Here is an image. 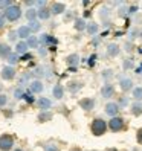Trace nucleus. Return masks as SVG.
Masks as SVG:
<instances>
[{
    "mask_svg": "<svg viewBox=\"0 0 142 151\" xmlns=\"http://www.w3.org/2000/svg\"><path fill=\"white\" fill-rule=\"evenodd\" d=\"M109 130V124L105 122L102 118H95L90 124V131L93 136H102Z\"/></svg>",
    "mask_w": 142,
    "mask_h": 151,
    "instance_id": "f257e3e1",
    "label": "nucleus"
},
{
    "mask_svg": "<svg viewBox=\"0 0 142 151\" xmlns=\"http://www.w3.org/2000/svg\"><path fill=\"white\" fill-rule=\"evenodd\" d=\"M3 15H5V19L8 22H11V23L20 20V17H22V8H20V5H15L14 3L12 6H9L8 9L3 11Z\"/></svg>",
    "mask_w": 142,
    "mask_h": 151,
    "instance_id": "f03ea898",
    "label": "nucleus"
},
{
    "mask_svg": "<svg viewBox=\"0 0 142 151\" xmlns=\"http://www.w3.org/2000/svg\"><path fill=\"white\" fill-rule=\"evenodd\" d=\"M107 124H109V130L112 133H121V131L125 130V119H124L122 116L110 118V121Z\"/></svg>",
    "mask_w": 142,
    "mask_h": 151,
    "instance_id": "7ed1b4c3",
    "label": "nucleus"
},
{
    "mask_svg": "<svg viewBox=\"0 0 142 151\" xmlns=\"http://www.w3.org/2000/svg\"><path fill=\"white\" fill-rule=\"evenodd\" d=\"M14 148V137L11 134H5L0 136V151H12Z\"/></svg>",
    "mask_w": 142,
    "mask_h": 151,
    "instance_id": "20e7f679",
    "label": "nucleus"
},
{
    "mask_svg": "<svg viewBox=\"0 0 142 151\" xmlns=\"http://www.w3.org/2000/svg\"><path fill=\"white\" fill-rule=\"evenodd\" d=\"M38 40H40V44H43L44 47H54L58 44V40L50 34H41V37Z\"/></svg>",
    "mask_w": 142,
    "mask_h": 151,
    "instance_id": "39448f33",
    "label": "nucleus"
},
{
    "mask_svg": "<svg viewBox=\"0 0 142 151\" xmlns=\"http://www.w3.org/2000/svg\"><path fill=\"white\" fill-rule=\"evenodd\" d=\"M0 75H2V78L5 79V81H12V79L15 78V75H17V70L12 66H3Z\"/></svg>",
    "mask_w": 142,
    "mask_h": 151,
    "instance_id": "423d86ee",
    "label": "nucleus"
},
{
    "mask_svg": "<svg viewBox=\"0 0 142 151\" xmlns=\"http://www.w3.org/2000/svg\"><path fill=\"white\" fill-rule=\"evenodd\" d=\"M119 88L122 92H130L135 88V86H133V79L128 78V76H119Z\"/></svg>",
    "mask_w": 142,
    "mask_h": 151,
    "instance_id": "0eeeda50",
    "label": "nucleus"
},
{
    "mask_svg": "<svg viewBox=\"0 0 142 151\" xmlns=\"http://www.w3.org/2000/svg\"><path fill=\"white\" fill-rule=\"evenodd\" d=\"M78 105H79V107H81L84 111H90V110L95 109L96 101L93 99V98H83V99L78 101Z\"/></svg>",
    "mask_w": 142,
    "mask_h": 151,
    "instance_id": "6e6552de",
    "label": "nucleus"
},
{
    "mask_svg": "<svg viewBox=\"0 0 142 151\" xmlns=\"http://www.w3.org/2000/svg\"><path fill=\"white\" fill-rule=\"evenodd\" d=\"M119 110H121V109H119L118 102H113V101L107 102V104H105V107H104V111H105V114H109L110 118H115V116H118Z\"/></svg>",
    "mask_w": 142,
    "mask_h": 151,
    "instance_id": "1a4fd4ad",
    "label": "nucleus"
},
{
    "mask_svg": "<svg viewBox=\"0 0 142 151\" xmlns=\"http://www.w3.org/2000/svg\"><path fill=\"white\" fill-rule=\"evenodd\" d=\"M101 96L104 98V99H110V98L115 96V86L112 83H105L102 87H101Z\"/></svg>",
    "mask_w": 142,
    "mask_h": 151,
    "instance_id": "9d476101",
    "label": "nucleus"
},
{
    "mask_svg": "<svg viewBox=\"0 0 142 151\" xmlns=\"http://www.w3.org/2000/svg\"><path fill=\"white\" fill-rule=\"evenodd\" d=\"M37 105H38V109L41 111H49L50 107H52V101L49 99V98H46V96H41V98H38Z\"/></svg>",
    "mask_w": 142,
    "mask_h": 151,
    "instance_id": "9b49d317",
    "label": "nucleus"
},
{
    "mask_svg": "<svg viewBox=\"0 0 142 151\" xmlns=\"http://www.w3.org/2000/svg\"><path fill=\"white\" fill-rule=\"evenodd\" d=\"M43 90H44V84L40 79H32L29 83V92L31 93H41Z\"/></svg>",
    "mask_w": 142,
    "mask_h": 151,
    "instance_id": "f8f14e48",
    "label": "nucleus"
},
{
    "mask_svg": "<svg viewBox=\"0 0 142 151\" xmlns=\"http://www.w3.org/2000/svg\"><path fill=\"white\" fill-rule=\"evenodd\" d=\"M17 35H19V38L22 40V41H26L31 35H32V32H31V29L28 28V24L26 26H20L19 29H17Z\"/></svg>",
    "mask_w": 142,
    "mask_h": 151,
    "instance_id": "ddd939ff",
    "label": "nucleus"
},
{
    "mask_svg": "<svg viewBox=\"0 0 142 151\" xmlns=\"http://www.w3.org/2000/svg\"><path fill=\"white\" fill-rule=\"evenodd\" d=\"M66 11V5L63 2H54L50 6V12L54 14V15H60V14H63Z\"/></svg>",
    "mask_w": 142,
    "mask_h": 151,
    "instance_id": "4468645a",
    "label": "nucleus"
},
{
    "mask_svg": "<svg viewBox=\"0 0 142 151\" xmlns=\"http://www.w3.org/2000/svg\"><path fill=\"white\" fill-rule=\"evenodd\" d=\"M66 63L69 67H76L79 63H81V57H79L78 54H70L66 57Z\"/></svg>",
    "mask_w": 142,
    "mask_h": 151,
    "instance_id": "2eb2a0df",
    "label": "nucleus"
},
{
    "mask_svg": "<svg viewBox=\"0 0 142 151\" xmlns=\"http://www.w3.org/2000/svg\"><path fill=\"white\" fill-rule=\"evenodd\" d=\"M37 15H38V20H49L50 15H52L50 8H48V6L38 8V9H37Z\"/></svg>",
    "mask_w": 142,
    "mask_h": 151,
    "instance_id": "dca6fc26",
    "label": "nucleus"
},
{
    "mask_svg": "<svg viewBox=\"0 0 142 151\" xmlns=\"http://www.w3.org/2000/svg\"><path fill=\"white\" fill-rule=\"evenodd\" d=\"M83 87H84V83H83V81H70V83L67 84L69 92H70V93H74V95L78 93Z\"/></svg>",
    "mask_w": 142,
    "mask_h": 151,
    "instance_id": "f3484780",
    "label": "nucleus"
},
{
    "mask_svg": "<svg viewBox=\"0 0 142 151\" xmlns=\"http://www.w3.org/2000/svg\"><path fill=\"white\" fill-rule=\"evenodd\" d=\"M105 50H107V55L109 57H118L119 52H121V49H119V46H118L116 43H109L107 47H105Z\"/></svg>",
    "mask_w": 142,
    "mask_h": 151,
    "instance_id": "a211bd4d",
    "label": "nucleus"
},
{
    "mask_svg": "<svg viewBox=\"0 0 142 151\" xmlns=\"http://www.w3.org/2000/svg\"><path fill=\"white\" fill-rule=\"evenodd\" d=\"M28 50H29V46H28V43L26 41H19L15 44V54H19L20 57L25 55V54H28Z\"/></svg>",
    "mask_w": 142,
    "mask_h": 151,
    "instance_id": "6ab92c4d",
    "label": "nucleus"
},
{
    "mask_svg": "<svg viewBox=\"0 0 142 151\" xmlns=\"http://www.w3.org/2000/svg\"><path fill=\"white\" fill-rule=\"evenodd\" d=\"M130 113L133 116H141L142 114V101H135L130 105Z\"/></svg>",
    "mask_w": 142,
    "mask_h": 151,
    "instance_id": "aec40b11",
    "label": "nucleus"
},
{
    "mask_svg": "<svg viewBox=\"0 0 142 151\" xmlns=\"http://www.w3.org/2000/svg\"><path fill=\"white\" fill-rule=\"evenodd\" d=\"M12 54V49L9 44H5V43H0V58H5L8 60V57H9Z\"/></svg>",
    "mask_w": 142,
    "mask_h": 151,
    "instance_id": "412c9836",
    "label": "nucleus"
},
{
    "mask_svg": "<svg viewBox=\"0 0 142 151\" xmlns=\"http://www.w3.org/2000/svg\"><path fill=\"white\" fill-rule=\"evenodd\" d=\"M52 96H54L55 99H63V96H64V87L61 86V84L54 86V88H52Z\"/></svg>",
    "mask_w": 142,
    "mask_h": 151,
    "instance_id": "4be33fe9",
    "label": "nucleus"
},
{
    "mask_svg": "<svg viewBox=\"0 0 142 151\" xmlns=\"http://www.w3.org/2000/svg\"><path fill=\"white\" fill-rule=\"evenodd\" d=\"M74 28H75L78 32L86 31V29H87V22H86L84 19H81V17H78V19L74 20Z\"/></svg>",
    "mask_w": 142,
    "mask_h": 151,
    "instance_id": "5701e85b",
    "label": "nucleus"
},
{
    "mask_svg": "<svg viewBox=\"0 0 142 151\" xmlns=\"http://www.w3.org/2000/svg\"><path fill=\"white\" fill-rule=\"evenodd\" d=\"M26 43H28L29 49H38L40 47V40H38V37H35V35H31V37L26 40Z\"/></svg>",
    "mask_w": 142,
    "mask_h": 151,
    "instance_id": "b1692460",
    "label": "nucleus"
},
{
    "mask_svg": "<svg viewBox=\"0 0 142 151\" xmlns=\"http://www.w3.org/2000/svg\"><path fill=\"white\" fill-rule=\"evenodd\" d=\"M87 34L89 35H98V31H99V24L98 23H87Z\"/></svg>",
    "mask_w": 142,
    "mask_h": 151,
    "instance_id": "393cba45",
    "label": "nucleus"
},
{
    "mask_svg": "<svg viewBox=\"0 0 142 151\" xmlns=\"http://www.w3.org/2000/svg\"><path fill=\"white\" fill-rule=\"evenodd\" d=\"M26 19H28V22H34V20H38V15H37V9H34V8H29V9L26 11Z\"/></svg>",
    "mask_w": 142,
    "mask_h": 151,
    "instance_id": "a878e982",
    "label": "nucleus"
},
{
    "mask_svg": "<svg viewBox=\"0 0 142 151\" xmlns=\"http://www.w3.org/2000/svg\"><path fill=\"white\" fill-rule=\"evenodd\" d=\"M28 28L31 29V32H32V34H35V32H38V31L41 29V23H40V20H34V22H29Z\"/></svg>",
    "mask_w": 142,
    "mask_h": 151,
    "instance_id": "bb28decb",
    "label": "nucleus"
},
{
    "mask_svg": "<svg viewBox=\"0 0 142 151\" xmlns=\"http://www.w3.org/2000/svg\"><path fill=\"white\" fill-rule=\"evenodd\" d=\"M6 61H8V66H12V67H14V64H17V63L20 61V55H19V54H15V52H12V54L8 57Z\"/></svg>",
    "mask_w": 142,
    "mask_h": 151,
    "instance_id": "cd10ccee",
    "label": "nucleus"
},
{
    "mask_svg": "<svg viewBox=\"0 0 142 151\" xmlns=\"http://www.w3.org/2000/svg\"><path fill=\"white\" fill-rule=\"evenodd\" d=\"M131 96L135 98L136 101H142V86L133 88V90H131Z\"/></svg>",
    "mask_w": 142,
    "mask_h": 151,
    "instance_id": "c85d7f7f",
    "label": "nucleus"
},
{
    "mask_svg": "<svg viewBox=\"0 0 142 151\" xmlns=\"http://www.w3.org/2000/svg\"><path fill=\"white\" fill-rule=\"evenodd\" d=\"M52 116H54V114H52L50 111H41V113L38 114V121H40V122H48V121L52 119Z\"/></svg>",
    "mask_w": 142,
    "mask_h": 151,
    "instance_id": "c756f323",
    "label": "nucleus"
},
{
    "mask_svg": "<svg viewBox=\"0 0 142 151\" xmlns=\"http://www.w3.org/2000/svg\"><path fill=\"white\" fill-rule=\"evenodd\" d=\"M14 2H11V0H0V11H5L8 9L9 6H12Z\"/></svg>",
    "mask_w": 142,
    "mask_h": 151,
    "instance_id": "7c9ffc66",
    "label": "nucleus"
},
{
    "mask_svg": "<svg viewBox=\"0 0 142 151\" xmlns=\"http://www.w3.org/2000/svg\"><path fill=\"white\" fill-rule=\"evenodd\" d=\"M118 105H119V109H125L128 105V96H121L118 99Z\"/></svg>",
    "mask_w": 142,
    "mask_h": 151,
    "instance_id": "2f4dec72",
    "label": "nucleus"
},
{
    "mask_svg": "<svg viewBox=\"0 0 142 151\" xmlns=\"http://www.w3.org/2000/svg\"><path fill=\"white\" fill-rule=\"evenodd\" d=\"M113 76H115V73H113V70H112V69H105V70H102V78H104L107 83H109V79L113 78Z\"/></svg>",
    "mask_w": 142,
    "mask_h": 151,
    "instance_id": "473e14b6",
    "label": "nucleus"
},
{
    "mask_svg": "<svg viewBox=\"0 0 142 151\" xmlns=\"http://www.w3.org/2000/svg\"><path fill=\"white\" fill-rule=\"evenodd\" d=\"M32 95H34V93H31L29 90H28V92H25V96H23V99H25L26 102H28V104H34V102H35V98H34Z\"/></svg>",
    "mask_w": 142,
    "mask_h": 151,
    "instance_id": "72a5a7b5",
    "label": "nucleus"
},
{
    "mask_svg": "<svg viewBox=\"0 0 142 151\" xmlns=\"http://www.w3.org/2000/svg\"><path fill=\"white\" fill-rule=\"evenodd\" d=\"M133 66V58H125L124 60V63H122V67H124V70H128V69H131Z\"/></svg>",
    "mask_w": 142,
    "mask_h": 151,
    "instance_id": "f704fd0d",
    "label": "nucleus"
},
{
    "mask_svg": "<svg viewBox=\"0 0 142 151\" xmlns=\"http://www.w3.org/2000/svg\"><path fill=\"white\" fill-rule=\"evenodd\" d=\"M23 96H25V90L22 87H19V88H15V90H14V98H15V99H23Z\"/></svg>",
    "mask_w": 142,
    "mask_h": 151,
    "instance_id": "c9c22d12",
    "label": "nucleus"
},
{
    "mask_svg": "<svg viewBox=\"0 0 142 151\" xmlns=\"http://www.w3.org/2000/svg\"><path fill=\"white\" fill-rule=\"evenodd\" d=\"M8 104V96L5 93H0V107H5Z\"/></svg>",
    "mask_w": 142,
    "mask_h": 151,
    "instance_id": "e433bc0d",
    "label": "nucleus"
},
{
    "mask_svg": "<svg viewBox=\"0 0 142 151\" xmlns=\"http://www.w3.org/2000/svg\"><path fill=\"white\" fill-rule=\"evenodd\" d=\"M8 38H9L11 41H15L17 38H19V35H17V31H9V34H8Z\"/></svg>",
    "mask_w": 142,
    "mask_h": 151,
    "instance_id": "4c0bfd02",
    "label": "nucleus"
},
{
    "mask_svg": "<svg viewBox=\"0 0 142 151\" xmlns=\"http://www.w3.org/2000/svg\"><path fill=\"white\" fill-rule=\"evenodd\" d=\"M136 142H138L139 145H142V127L136 131Z\"/></svg>",
    "mask_w": 142,
    "mask_h": 151,
    "instance_id": "58836bf2",
    "label": "nucleus"
},
{
    "mask_svg": "<svg viewBox=\"0 0 142 151\" xmlns=\"http://www.w3.org/2000/svg\"><path fill=\"white\" fill-rule=\"evenodd\" d=\"M96 64V54H93V55H90L89 57V66L90 67H93Z\"/></svg>",
    "mask_w": 142,
    "mask_h": 151,
    "instance_id": "ea45409f",
    "label": "nucleus"
},
{
    "mask_svg": "<svg viewBox=\"0 0 142 151\" xmlns=\"http://www.w3.org/2000/svg\"><path fill=\"white\" fill-rule=\"evenodd\" d=\"M5 23H6V19H5L3 12H0V29H3V28H5Z\"/></svg>",
    "mask_w": 142,
    "mask_h": 151,
    "instance_id": "a19ab883",
    "label": "nucleus"
},
{
    "mask_svg": "<svg viewBox=\"0 0 142 151\" xmlns=\"http://www.w3.org/2000/svg\"><path fill=\"white\" fill-rule=\"evenodd\" d=\"M128 37H130L131 40H133V38H136V37H139V31H138V29H133V31L128 34Z\"/></svg>",
    "mask_w": 142,
    "mask_h": 151,
    "instance_id": "79ce46f5",
    "label": "nucleus"
},
{
    "mask_svg": "<svg viewBox=\"0 0 142 151\" xmlns=\"http://www.w3.org/2000/svg\"><path fill=\"white\" fill-rule=\"evenodd\" d=\"M31 60H32V55L31 54H25V55L20 57V61H31Z\"/></svg>",
    "mask_w": 142,
    "mask_h": 151,
    "instance_id": "37998d69",
    "label": "nucleus"
},
{
    "mask_svg": "<svg viewBox=\"0 0 142 151\" xmlns=\"http://www.w3.org/2000/svg\"><path fill=\"white\" fill-rule=\"evenodd\" d=\"M124 49H125L127 52H130V50L133 49V43H131V41H127L125 44H124Z\"/></svg>",
    "mask_w": 142,
    "mask_h": 151,
    "instance_id": "c03bdc74",
    "label": "nucleus"
},
{
    "mask_svg": "<svg viewBox=\"0 0 142 151\" xmlns=\"http://www.w3.org/2000/svg\"><path fill=\"white\" fill-rule=\"evenodd\" d=\"M138 11V5H133L131 8H128V14H135Z\"/></svg>",
    "mask_w": 142,
    "mask_h": 151,
    "instance_id": "a18cd8bd",
    "label": "nucleus"
},
{
    "mask_svg": "<svg viewBox=\"0 0 142 151\" xmlns=\"http://www.w3.org/2000/svg\"><path fill=\"white\" fill-rule=\"evenodd\" d=\"M46 151H60L55 145H49V147H46Z\"/></svg>",
    "mask_w": 142,
    "mask_h": 151,
    "instance_id": "49530a36",
    "label": "nucleus"
},
{
    "mask_svg": "<svg viewBox=\"0 0 142 151\" xmlns=\"http://www.w3.org/2000/svg\"><path fill=\"white\" fill-rule=\"evenodd\" d=\"M38 52H40V55H46V54H48V49H44V47H38Z\"/></svg>",
    "mask_w": 142,
    "mask_h": 151,
    "instance_id": "de8ad7c7",
    "label": "nucleus"
},
{
    "mask_svg": "<svg viewBox=\"0 0 142 151\" xmlns=\"http://www.w3.org/2000/svg\"><path fill=\"white\" fill-rule=\"evenodd\" d=\"M25 5L26 6H35V2H34V0H32V2H25Z\"/></svg>",
    "mask_w": 142,
    "mask_h": 151,
    "instance_id": "09e8293b",
    "label": "nucleus"
},
{
    "mask_svg": "<svg viewBox=\"0 0 142 151\" xmlns=\"http://www.w3.org/2000/svg\"><path fill=\"white\" fill-rule=\"evenodd\" d=\"M69 72H76V67H69Z\"/></svg>",
    "mask_w": 142,
    "mask_h": 151,
    "instance_id": "8fccbe9b",
    "label": "nucleus"
},
{
    "mask_svg": "<svg viewBox=\"0 0 142 151\" xmlns=\"http://www.w3.org/2000/svg\"><path fill=\"white\" fill-rule=\"evenodd\" d=\"M89 5H90V2H87V0H86V2H83V6H89Z\"/></svg>",
    "mask_w": 142,
    "mask_h": 151,
    "instance_id": "3c124183",
    "label": "nucleus"
},
{
    "mask_svg": "<svg viewBox=\"0 0 142 151\" xmlns=\"http://www.w3.org/2000/svg\"><path fill=\"white\" fill-rule=\"evenodd\" d=\"M105 151H118V148H107Z\"/></svg>",
    "mask_w": 142,
    "mask_h": 151,
    "instance_id": "603ef678",
    "label": "nucleus"
},
{
    "mask_svg": "<svg viewBox=\"0 0 142 151\" xmlns=\"http://www.w3.org/2000/svg\"><path fill=\"white\" fill-rule=\"evenodd\" d=\"M70 151H81V148H76V147H75V148H72Z\"/></svg>",
    "mask_w": 142,
    "mask_h": 151,
    "instance_id": "864d4df0",
    "label": "nucleus"
},
{
    "mask_svg": "<svg viewBox=\"0 0 142 151\" xmlns=\"http://www.w3.org/2000/svg\"><path fill=\"white\" fill-rule=\"evenodd\" d=\"M139 38H141V40H142V29H141V31H139Z\"/></svg>",
    "mask_w": 142,
    "mask_h": 151,
    "instance_id": "5fc2aeb1",
    "label": "nucleus"
},
{
    "mask_svg": "<svg viewBox=\"0 0 142 151\" xmlns=\"http://www.w3.org/2000/svg\"><path fill=\"white\" fill-rule=\"evenodd\" d=\"M12 151H25V150H22V148H15V150H12Z\"/></svg>",
    "mask_w": 142,
    "mask_h": 151,
    "instance_id": "6e6d98bb",
    "label": "nucleus"
},
{
    "mask_svg": "<svg viewBox=\"0 0 142 151\" xmlns=\"http://www.w3.org/2000/svg\"><path fill=\"white\" fill-rule=\"evenodd\" d=\"M138 52H139V54H142V49H138Z\"/></svg>",
    "mask_w": 142,
    "mask_h": 151,
    "instance_id": "4d7b16f0",
    "label": "nucleus"
},
{
    "mask_svg": "<svg viewBox=\"0 0 142 151\" xmlns=\"http://www.w3.org/2000/svg\"><path fill=\"white\" fill-rule=\"evenodd\" d=\"M93 151H96V150H93Z\"/></svg>",
    "mask_w": 142,
    "mask_h": 151,
    "instance_id": "13d9d810",
    "label": "nucleus"
}]
</instances>
